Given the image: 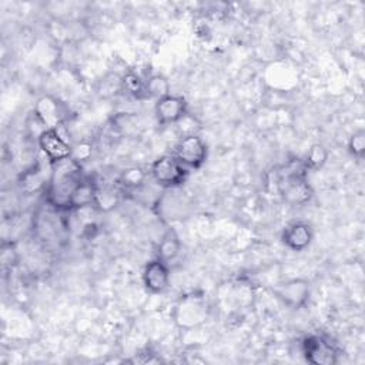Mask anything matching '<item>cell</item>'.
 Here are the masks:
<instances>
[{
  "label": "cell",
  "instance_id": "obj_1",
  "mask_svg": "<svg viewBox=\"0 0 365 365\" xmlns=\"http://www.w3.org/2000/svg\"><path fill=\"white\" fill-rule=\"evenodd\" d=\"M83 178L81 165L73 158L53 164L46 188L48 202L57 208L68 210L70 197Z\"/></svg>",
  "mask_w": 365,
  "mask_h": 365
},
{
  "label": "cell",
  "instance_id": "obj_2",
  "mask_svg": "<svg viewBox=\"0 0 365 365\" xmlns=\"http://www.w3.org/2000/svg\"><path fill=\"white\" fill-rule=\"evenodd\" d=\"M210 317V304L202 292H188L177 301L173 319L181 329H192L202 325Z\"/></svg>",
  "mask_w": 365,
  "mask_h": 365
},
{
  "label": "cell",
  "instance_id": "obj_3",
  "mask_svg": "<svg viewBox=\"0 0 365 365\" xmlns=\"http://www.w3.org/2000/svg\"><path fill=\"white\" fill-rule=\"evenodd\" d=\"M154 182L163 188H175L188 178V168L184 167L173 154L155 158L150 167Z\"/></svg>",
  "mask_w": 365,
  "mask_h": 365
},
{
  "label": "cell",
  "instance_id": "obj_4",
  "mask_svg": "<svg viewBox=\"0 0 365 365\" xmlns=\"http://www.w3.org/2000/svg\"><path fill=\"white\" fill-rule=\"evenodd\" d=\"M301 352L312 365H334L338 362V348L325 335L311 334L301 341Z\"/></svg>",
  "mask_w": 365,
  "mask_h": 365
},
{
  "label": "cell",
  "instance_id": "obj_5",
  "mask_svg": "<svg viewBox=\"0 0 365 365\" xmlns=\"http://www.w3.org/2000/svg\"><path fill=\"white\" fill-rule=\"evenodd\" d=\"M173 155L188 170H197L207 161L208 148L205 141L197 133L185 134L177 141Z\"/></svg>",
  "mask_w": 365,
  "mask_h": 365
},
{
  "label": "cell",
  "instance_id": "obj_6",
  "mask_svg": "<svg viewBox=\"0 0 365 365\" xmlns=\"http://www.w3.org/2000/svg\"><path fill=\"white\" fill-rule=\"evenodd\" d=\"M34 117L44 128H58L68 118L64 103L53 96H41L34 104Z\"/></svg>",
  "mask_w": 365,
  "mask_h": 365
},
{
  "label": "cell",
  "instance_id": "obj_7",
  "mask_svg": "<svg viewBox=\"0 0 365 365\" xmlns=\"http://www.w3.org/2000/svg\"><path fill=\"white\" fill-rule=\"evenodd\" d=\"M277 184L282 198L292 205L307 204L314 195L311 185L307 182L305 177L301 175H294L287 171H281Z\"/></svg>",
  "mask_w": 365,
  "mask_h": 365
},
{
  "label": "cell",
  "instance_id": "obj_8",
  "mask_svg": "<svg viewBox=\"0 0 365 365\" xmlns=\"http://www.w3.org/2000/svg\"><path fill=\"white\" fill-rule=\"evenodd\" d=\"M37 141H38L40 150L43 151L50 165L71 158L73 147L60 135L58 130L56 128L43 130L38 134Z\"/></svg>",
  "mask_w": 365,
  "mask_h": 365
},
{
  "label": "cell",
  "instance_id": "obj_9",
  "mask_svg": "<svg viewBox=\"0 0 365 365\" xmlns=\"http://www.w3.org/2000/svg\"><path fill=\"white\" fill-rule=\"evenodd\" d=\"M154 114L161 125L178 124L187 115V101L182 96L168 94L155 101Z\"/></svg>",
  "mask_w": 365,
  "mask_h": 365
},
{
  "label": "cell",
  "instance_id": "obj_10",
  "mask_svg": "<svg viewBox=\"0 0 365 365\" xmlns=\"http://www.w3.org/2000/svg\"><path fill=\"white\" fill-rule=\"evenodd\" d=\"M278 299L289 308H301L307 304L311 294V287L307 279L292 278L279 284L274 289Z\"/></svg>",
  "mask_w": 365,
  "mask_h": 365
},
{
  "label": "cell",
  "instance_id": "obj_11",
  "mask_svg": "<svg viewBox=\"0 0 365 365\" xmlns=\"http://www.w3.org/2000/svg\"><path fill=\"white\" fill-rule=\"evenodd\" d=\"M141 277H143L144 287L150 292H153V294L164 292L170 285L168 264L161 261L160 258L151 259L145 264Z\"/></svg>",
  "mask_w": 365,
  "mask_h": 365
},
{
  "label": "cell",
  "instance_id": "obj_12",
  "mask_svg": "<svg viewBox=\"0 0 365 365\" xmlns=\"http://www.w3.org/2000/svg\"><path fill=\"white\" fill-rule=\"evenodd\" d=\"M312 228L304 221H295L288 224L282 234L281 240L284 245L292 251H304L312 241Z\"/></svg>",
  "mask_w": 365,
  "mask_h": 365
},
{
  "label": "cell",
  "instance_id": "obj_13",
  "mask_svg": "<svg viewBox=\"0 0 365 365\" xmlns=\"http://www.w3.org/2000/svg\"><path fill=\"white\" fill-rule=\"evenodd\" d=\"M94 200H96V182L84 177L81 182L74 188L70 197L68 210H80L84 207L94 205Z\"/></svg>",
  "mask_w": 365,
  "mask_h": 365
},
{
  "label": "cell",
  "instance_id": "obj_14",
  "mask_svg": "<svg viewBox=\"0 0 365 365\" xmlns=\"http://www.w3.org/2000/svg\"><path fill=\"white\" fill-rule=\"evenodd\" d=\"M180 251H181V242L178 235L173 230H168L157 245V258L168 264L178 257Z\"/></svg>",
  "mask_w": 365,
  "mask_h": 365
},
{
  "label": "cell",
  "instance_id": "obj_15",
  "mask_svg": "<svg viewBox=\"0 0 365 365\" xmlns=\"http://www.w3.org/2000/svg\"><path fill=\"white\" fill-rule=\"evenodd\" d=\"M120 191L117 187L98 185L96 182V200L94 205L101 211H110L118 204Z\"/></svg>",
  "mask_w": 365,
  "mask_h": 365
},
{
  "label": "cell",
  "instance_id": "obj_16",
  "mask_svg": "<svg viewBox=\"0 0 365 365\" xmlns=\"http://www.w3.org/2000/svg\"><path fill=\"white\" fill-rule=\"evenodd\" d=\"M121 88L134 98H147L145 80L133 70H128L121 76Z\"/></svg>",
  "mask_w": 365,
  "mask_h": 365
},
{
  "label": "cell",
  "instance_id": "obj_17",
  "mask_svg": "<svg viewBox=\"0 0 365 365\" xmlns=\"http://www.w3.org/2000/svg\"><path fill=\"white\" fill-rule=\"evenodd\" d=\"M145 178L147 174L141 167H128L121 171L118 177V185L123 190H138L144 185Z\"/></svg>",
  "mask_w": 365,
  "mask_h": 365
},
{
  "label": "cell",
  "instance_id": "obj_18",
  "mask_svg": "<svg viewBox=\"0 0 365 365\" xmlns=\"http://www.w3.org/2000/svg\"><path fill=\"white\" fill-rule=\"evenodd\" d=\"M145 94H147V98L151 97L155 100H160V98L171 94L168 80L161 74H153V76L147 77L145 78Z\"/></svg>",
  "mask_w": 365,
  "mask_h": 365
},
{
  "label": "cell",
  "instance_id": "obj_19",
  "mask_svg": "<svg viewBox=\"0 0 365 365\" xmlns=\"http://www.w3.org/2000/svg\"><path fill=\"white\" fill-rule=\"evenodd\" d=\"M327 160H328V150L325 148L324 144L315 143L308 148L304 163L308 170H319L327 163Z\"/></svg>",
  "mask_w": 365,
  "mask_h": 365
},
{
  "label": "cell",
  "instance_id": "obj_20",
  "mask_svg": "<svg viewBox=\"0 0 365 365\" xmlns=\"http://www.w3.org/2000/svg\"><path fill=\"white\" fill-rule=\"evenodd\" d=\"M348 151L351 155L361 158L365 153V130L359 128L354 131L348 140Z\"/></svg>",
  "mask_w": 365,
  "mask_h": 365
},
{
  "label": "cell",
  "instance_id": "obj_21",
  "mask_svg": "<svg viewBox=\"0 0 365 365\" xmlns=\"http://www.w3.org/2000/svg\"><path fill=\"white\" fill-rule=\"evenodd\" d=\"M20 184H21V190L29 191V192L34 191V185H36V190L41 188L44 185V178L41 175V171L37 168L27 171Z\"/></svg>",
  "mask_w": 365,
  "mask_h": 365
},
{
  "label": "cell",
  "instance_id": "obj_22",
  "mask_svg": "<svg viewBox=\"0 0 365 365\" xmlns=\"http://www.w3.org/2000/svg\"><path fill=\"white\" fill-rule=\"evenodd\" d=\"M71 147H73L71 158L76 160L77 163L88 160L90 155H91V151H93V145L90 143H87V141H78V143H76Z\"/></svg>",
  "mask_w": 365,
  "mask_h": 365
}]
</instances>
